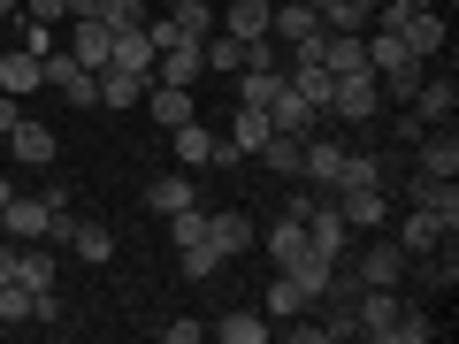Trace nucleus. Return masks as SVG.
<instances>
[{
    "mask_svg": "<svg viewBox=\"0 0 459 344\" xmlns=\"http://www.w3.org/2000/svg\"><path fill=\"white\" fill-rule=\"evenodd\" d=\"M207 245L222 253V261H246L253 245H261V237H253V222L238 207H222V214H207Z\"/></svg>",
    "mask_w": 459,
    "mask_h": 344,
    "instance_id": "nucleus-9",
    "label": "nucleus"
},
{
    "mask_svg": "<svg viewBox=\"0 0 459 344\" xmlns=\"http://www.w3.org/2000/svg\"><path fill=\"white\" fill-rule=\"evenodd\" d=\"M283 92V69H238V108H268Z\"/></svg>",
    "mask_w": 459,
    "mask_h": 344,
    "instance_id": "nucleus-33",
    "label": "nucleus"
},
{
    "mask_svg": "<svg viewBox=\"0 0 459 344\" xmlns=\"http://www.w3.org/2000/svg\"><path fill=\"white\" fill-rule=\"evenodd\" d=\"M23 16H39V23H69V0H23Z\"/></svg>",
    "mask_w": 459,
    "mask_h": 344,
    "instance_id": "nucleus-41",
    "label": "nucleus"
},
{
    "mask_svg": "<svg viewBox=\"0 0 459 344\" xmlns=\"http://www.w3.org/2000/svg\"><path fill=\"white\" fill-rule=\"evenodd\" d=\"M398 314H406V298H398V291L360 283V298H352V337H368V344H398Z\"/></svg>",
    "mask_w": 459,
    "mask_h": 344,
    "instance_id": "nucleus-1",
    "label": "nucleus"
},
{
    "mask_svg": "<svg viewBox=\"0 0 459 344\" xmlns=\"http://www.w3.org/2000/svg\"><path fill=\"white\" fill-rule=\"evenodd\" d=\"M214 337H222V344H268V314L261 306H238V314L214 322Z\"/></svg>",
    "mask_w": 459,
    "mask_h": 344,
    "instance_id": "nucleus-31",
    "label": "nucleus"
},
{
    "mask_svg": "<svg viewBox=\"0 0 459 344\" xmlns=\"http://www.w3.org/2000/svg\"><path fill=\"white\" fill-rule=\"evenodd\" d=\"M199 237H207V214H199V207H177V214H169V245H199Z\"/></svg>",
    "mask_w": 459,
    "mask_h": 344,
    "instance_id": "nucleus-37",
    "label": "nucleus"
},
{
    "mask_svg": "<svg viewBox=\"0 0 459 344\" xmlns=\"http://www.w3.org/2000/svg\"><path fill=\"white\" fill-rule=\"evenodd\" d=\"M452 229H444V214H429V207H406L398 214V245H406V261H421V253H437Z\"/></svg>",
    "mask_w": 459,
    "mask_h": 344,
    "instance_id": "nucleus-10",
    "label": "nucleus"
},
{
    "mask_svg": "<svg viewBox=\"0 0 459 344\" xmlns=\"http://www.w3.org/2000/svg\"><path fill=\"white\" fill-rule=\"evenodd\" d=\"M413 168H421V176H459V138H452V123H429V131L413 138Z\"/></svg>",
    "mask_w": 459,
    "mask_h": 344,
    "instance_id": "nucleus-8",
    "label": "nucleus"
},
{
    "mask_svg": "<svg viewBox=\"0 0 459 344\" xmlns=\"http://www.w3.org/2000/svg\"><path fill=\"white\" fill-rule=\"evenodd\" d=\"M108 47H115V31L100 16H69V54H77L84 69H108Z\"/></svg>",
    "mask_w": 459,
    "mask_h": 344,
    "instance_id": "nucleus-15",
    "label": "nucleus"
},
{
    "mask_svg": "<svg viewBox=\"0 0 459 344\" xmlns=\"http://www.w3.org/2000/svg\"><path fill=\"white\" fill-rule=\"evenodd\" d=\"M207 337V322H161V344H199Z\"/></svg>",
    "mask_w": 459,
    "mask_h": 344,
    "instance_id": "nucleus-40",
    "label": "nucleus"
},
{
    "mask_svg": "<svg viewBox=\"0 0 459 344\" xmlns=\"http://www.w3.org/2000/svg\"><path fill=\"white\" fill-rule=\"evenodd\" d=\"M268 123H276V131H283V138H314V131H322V115H314V108H307V99H299V92H291V84H283V92H276V99H268Z\"/></svg>",
    "mask_w": 459,
    "mask_h": 344,
    "instance_id": "nucleus-17",
    "label": "nucleus"
},
{
    "mask_svg": "<svg viewBox=\"0 0 459 344\" xmlns=\"http://www.w3.org/2000/svg\"><path fill=\"white\" fill-rule=\"evenodd\" d=\"M261 245H268V261H299V253H307V222H299V214H283V222L276 229H268V237H261Z\"/></svg>",
    "mask_w": 459,
    "mask_h": 344,
    "instance_id": "nucleus-32",
    "label": "nucleus"
},
{
    "mask_svg": "<svg viewBox=\"0 0 459 344\" xmlns=\"http://www.w3.org/2000/svg\"><path fill=\"white\" fill-rule=\"evenodd\" d=\"M283 276H291V283H299V291H307V298H322V291H329V276H337V261L307 245V253H299V261H283Z\"/></svg>",
    "mask_w": 459,
    "mask_h": 344,
    "instance_id": "nucleus-28",
    "label": "nucleus"
},
{
    "mask_svg": "<svg viewBox=\"0 0 459 344\" xmlns=\"http://www.w3.org/2000/svg\"><path fill=\"white\" fill-rule=\"evenodd\" d=\"M146 39H153V54H161V47H184L192 31H184V23H177V16L161 8V16H146Z\"/></svg>",
    "mask_w": 459,
    "mask_h": 344,
    "instance_id": "nucleus-38",
    "label": "nucleus"
},
{
    "mask_svg": "<svg viewBox=\"0 0 459 344\" xmlns=\"http://www.w3.org/2000/svg\"><path fill=\"white\" fill-rule=\"evenodd\" d=\"M199 54H207V69H222V77L246 69V39H230V31H207V39H199Z\"/></svg>",
    "mask_w": 459,
    "mask_h": 344,
    "instance_id": "nucleus-34",
    "label": "nucleus"
},
{
    "mask_svg": "<svg viewBox=\"0 0 459 344\" xmlns=\"http://www.w3.org/2000/svg\"><path fill=\"white\" fill-rule=\"evenodd\" d=\"M352 184H391V161L368 146H344V168H337V192H352Z\"/></svg>",
    "mask_w": 459,
    "mask_h": 344,
    "instance_id": "nucleus-27",
    "label": "nucleus"
},
{
    "mask_svg": "<svg viewBox=\"0 0 459 344\" xmlns=\"http://www.w3.org/2000/svg\"><path fill=\"white\" fill-rule=\"evenodd\" d=\"M108 69L153 77V39H146V23H138V31H115V47H108Z\"/></svg>",
    "mask_w": 459,
    "mask_h": 344,
    "instance_id": "nucleus-23",
    "label": "nucleus"
},
{
    "mask_svg": "<svg viewBox=\"0 0 459 344\" xmlns=\"http://www.w3.org/2000/svg\"><path fill=\"white\" fill-rule=\"evenodd\" d=\"M177 268H184L192 283H207V276H222V253H214L207 237H199V245H184V253H177Z\"/></svg>",
    "mask_w": 459,
    "mask_h": 344,
    "instance_id": "nucleus-36",
    "label": "nucleus"
},
{
    "mask_svg": "<svg viewBox=\"0 0 459 344\" xmlns=\"http://www.w3.org/2000/svg\"><path fill=\"white\" fill-rule=\"evenodd\" d=\"M352 276H360V283H376V291H398V283H406V245L376 229V245L360 253V268H352Z\"/></svg>",
    "mask_w": 459,
    "mask_h": 344,
    "instance_id": "nucleus-7",
    "label": "nucleus"
},
{
    "mask_svg": "<svg viewBox=\"0 0 459 344\" xmlns=\"http://www.w3.org/2000/svg\"><path fill=\"white\" fill-rule=\"evenodd\" d=\"M406 108L421 115V123H452V108H459V84H452V77H421Z\"/></svg>",
    "mask_w": 459,
    "mask_h": 344,
    "instance_id": "nucleus-20",
    "label": "nucleus"
},
{
    "mask_svg": "<svg viewBox=\"0 0 459 344\" xmlns=\"http://www.w3.org/2000/svg\"><path fill=\"white\" fill-rule=\"evenodd\" d=\"M146 207L161 214V222H169L177 207H199V184H192V168H177V176H153V184H146Z\"/></svg>",
    "mask_w": 459,
    "mask_h": 344,
    "instance_id": "nucleus-21",
    "label": "nucleus"
},
{
    "mask_svg": "<svg viewBox=\"0 0 459 344\" xmlns=\"http://www.w3.org/2000/svg\"><path fill=\"white\" fill-rule=\"evenodd\" d=\"M39 77H47L54 92L69 99V108H100V69H84L77 54H69V47H54L47 62H39Z\"/></svg>",
    "mask_w": 459,
    "mask_h": 344,
    "instance_id": "nucleus-2",
    "label": "nucleus"
},
{
    "mask_svg": "<svg viewBox=\"0 0 459 344\" xmlns=\"http://www.w3.org/2000/svg\"><path fill=\"white\" fill-rule=\"evenodd\" d=\"M0 168H8V138H0Z\"/></svg>",
    "mask_w": 459,
    "mask_h": 344,
    "instance_id": "nucleus-46",
    "label": "nucleus"
},
{
    "mask_svg": "<svg viewBox=\"0 0 459 344\" xmlns=\"http://www.w3.org/2000/svg\"><path fill=\"white\" fill-rule=\"evenodd\" d=\"M398 39L413 47V62H437V54L452 47V31H444V16H437V8H421V16H406V23H398Z\"/></svg>",
    "mask_w": 459,
    "mask_h": 344,
    "instance_id": "nucleus-14",
    "label": "nucleus"
},
{
    "mask_svg": "<svg viewBox=\"0 0 459 344\" xmlns=\"http://www.w3.org/2000/svg\"><path fill=\"white\" fill-rule=\"evenodd\" d=\"M153 8H177V0H153Z\"/></svg>",
    "mask_w": 459,
    "mask_h": 344,
    "instance_id": "nucleus-47",
    "label": "nucleus"
},
{
    "mask_svg": "<svg viewBox=\"0 0 459 344\" xmlns=\"http://www.w3.org/2000/svg\"><path fill=\"white\" fill-rule=\"evenodd\" d=\"M39 54H23V47H0V92L8 99H23V92H39Z\"/></svg>",
    "mask_w": 459,
    "mask_h": 344,
    "instance_id": "nucleus-22",
    "label": "nucleus"
},
{
    "mask_svg": "<svg viewBox=\"0 0 459 344\" xmlns=\"http://www.w3.org/2000/svg\"><path fill=\"white\" fill-rule=\"evenodd\" d=\"M344 207V222H352V237H376L383 222H391V184H352V192H329Z\"/></svg>",
    "mask_w": 459,
    "mask_h": 344,
    "instance_id": "nucleus-5",
    "label": "nucleus"
},
{
    "mask_svg": "<svg viewBox=\"0 0 459 344\" xmlns=\"http://www.w3.org/2000/svg\"><path fill=\"white\" fill-rule=\"evenodd\" d=\"M222 31L246 39V47H253V39H268V0H230V8H222Z\"/></svg>",
    "mask_w": 459,
    "mask_h": 344,
    "instance_id": "nucleus-29",
    "label": "nucleus"
},
{
    "mask_svg": "<svg viewBox=\"0 0 459 344\" xmlns=\"http://www.w3.org/2000/svg\"><path fill=\"white\" fill-rule=\"evenodd\" d=\"M0 16H23V0H0Z\"/></svg>",
    "mask_w": 459,
    "mask_h": 344,
    "instance_id": "nucleus-44",
    "label": "nucleus"
},
{
    "mask_svg": "<svg viewBox=\"0 0 459 344\" xmlns=\"http://www.w3.org/2000/svg\"><path fill=\"white\" fill-rule=\"evenodd\" d=\"M23 54H39V62H47L54 54V23H39V16H23V39H16Z\"/></svg>",
    "mask_w": 459,
    "mask_h": 344,
    "instance_id": "nucleus-39",
    "label": "nucleus"
},
{
    "mask_svg": "<svg viewBox=\"0 0 459 344\" xmlns=\"http://www.w3.org/2000/svg\"><path fill=\"white\" fill-rule=\"evenodd\" d=\"M307 245L314 253H329V261H344V245H352V222H344V207L337 199H314V214H307Z\"/></svg>",
    "mask_w": 459,
    "mask_h": 344,
    "instance_id": "nucleus-6",
    "label": "nucleus"
},
{
    "mask_svg": "<svg viewBox=\"0 0 459 344\" xmlns=\"http://www.w3.org/2000/svg\"><path fill=\"white\" fill-rule=\"evenodd\" d=\"M47 222H54V199L39 192V199H8V237H16V245H31V237H47Z\"/></svg>",
    "mask_w": 459,
    "mask_h": 344,
    "instance_id": "nucleus-18",
    "label": "nucleus"
},
{
    "mask_svg": "<svg viewBox=\"0 0 459 344\" xmlns=\"http://www.w3.org/2000/svg\"><path fill=\"white\" fill-rule=\"evenodd\" d=\"M8 161L47 168L54 161V131H47V123H31V115H16V131H8Z\"/></svg>",
    "mask_w": 459,
    "mask_h": 344,
    "instance_id": "nucleus-13",
    "label": "nucleus"
},
{
    "mask_svg": "<svg viewBox=\"0 0 459 344\" xmlns=\"http://www.w3.org/2000/svg\"><path fill=\"white\" fill-rule=\"evenodd\" d=\"M329 115H337V123H376V115H383V84H376V69H352V77H337Z\"/></svg>",
    "mask_w": 459,
    "mask_h": 344,
    "instance_id": "nucleus-3",
    "label": "nucleus"
},
{
    "mask_svg": "<svg viewBox=\"0 0 459 344\" xmlns=\"http://www.w3.org/2000/svg\"><path fill=\"white\" fill-rule=\"evenodd\" d=\"M314 31H322V8H307V0H283V8H268V39H276V47L314 39Z\"/></svg>",
    "mask_w": 459,
    "mask_h": 344,
    "instance_id": "nucleus-16",
    "label": "nucleus"
},
{
    "mask_svg": "<svg viewBox=\"0 0 459 344\" xmlns=\"http://www.w3.org/2000/svg\"><path fill=\"white\" fill-rule=\"evenodd\" d=\"M199 69H207L199 39H184V47H161V54H153V84H192V92H199Z\"/></svg>",
    "mask_w": 459,
    "mask_h": 344,
    "instance_id": "nucleus-11",
    "label": "nucleus"
},
{
    "mask_svg": "<svg viewBox=\"0 0 459 344\" xmlns=\"http://www.w3.org/2000/svg\"><path fill=\"white\" fill-rule=\"evenodd\" d=\"M16 276V237H0V283Z\"/></svg>",
    "mask_w": 459,
    "mask_h": 344,
    "instance_id": "nucleus-43",
    "label": "nucleus"
},
{
    "mask_svg": "<svg viewBox=\"0 0 459 344\" xmlns=\"http://www.w3.org/2000/svg\"><path fill=\"white\" fill-rule=\"evenodd\" d=\"M337 168H344V146H337V138H307V153H299V176H307L314 192H337Z\"/></svg>",
    "mask_w": 459,
    "mask_h": 344,
    "instance_id": "nucleus-12",
    "label": "nucleus"
},
{
    "mask_svg": "<svg viewBox=\"0 0 459 344\" xmlns=\"http://www.w3.org/2000/svg\"><path fill=\"white\" fill-rule=\"evenodd\" d=\"M421 131H429V123H421V115H413V108H406V115H391V138H398V146H413V138H421Z\"/></svg>",
    "mask_w": 459,
    "mask_h": 344,
    "instance_id": "nucleus-42",
    "label": "nucleus"
},
{
    "mask_svg": "<svg viewBox=\"0 0 459 344\" xmlns=\"http://www.w3.org/2000/svg\"><path fill=\"white\" fill-rule=\"evenodd\" d=\"M0 47H8V39H0Z\"/></svg>",
    "mask_w": 459,
    "mask_h": 344,
    "instance_id": "nucleus-48",
    "label": "nucleus"
},
{
    "mask_svg": "<svg viewBox=\"0 0 459 344\" xmlns=\"http://www.w3.org/2000/svg\"><path fill=\"white\" fill-rule=\"evenodd\" d=\"M299 153H307V138H283V131H268V146L253 153L261 168H276V176H299Z\"/></svg>",
    "mask_w": 459,
    "mask_h": 344,
    "instance_id": "nucleus-35",
    "label": "nucleus"
},
{
    "mask_svg": "<svg viewBox=\"0 0 459 344\" xmlns=\"http://www.w3.org/2000/svg\"><path fill=\"white\" fill-rule=\"evenodd\" d=\"M69 261H84V268L115 261V229L108 222H77V229H69Z\"/></svg>",
    "mask_w": 459,
    "mask_h": 344,
    "instance_id": "nucleus-26",
    "label": "nucleus"
},
{
    "mask_svg": "<svg viewBox=\"0 0 459 344\" xmlns=\"http://www.w3.org/2000/svg\"><path fill=\"white\" fill-rule=\"evenodd\" d=\"M307 8H337V0H307Z\"/></svg>",
    "mask_w": 459,
    "mask_h": 344,
    "instance_id": "nucleus-45",
    "label": "nucleus"
},
{
    "mask_svg": "<svg viewBox=\"0 0 459 344\" xmlns=\"http://www.w3.org/2000/svg\"><path fill=\"white\" fill-rule=\"evenodd\" d=\"M268 131H276V123H268V108H238V123H230V153H238V161H253V153L268 146Z\"/></svg>",
    "mask_w": 459,
    "mask_h": 344,
    "instance_id": "nucleus-25",
    "label": "nucleus"
},
{
    "mask_svg": "<svg viewBox=\"0 0 459 344\" xmlns=\"http://www.w3.org/2000/svg\"><path fill=\"white\" fill-rule=\"evenodd\" d=\"M146 84H153V77H131V69H100V108L131 115L138 99H146Z\"/></svg>",
    "mask_w": 459,
    "mask_h": 344,
    "instance_id": "nucleus-24",
    "label": "nucleus"
},
{
    "mask_svg": "<svg viewBox=\"0 0 459 344\" xmlns=\"http://www.w3.org/2000/svg\"><path fill=\"white\" fill-rule=\"evenodd\" d=\"M146 115L161 123V131H177V123H192V84H146Z\"/></svg>",
    "mask_w": 459,
    "mask_h": 344,
    "instance_id": "nucleus-19",
    "label": "nucleus"
},
{
    "mask_svg": "<svg viewBox=\"0 0 459 344\" xmlns=\"http://www.w3.org/2000/svg\"><path fill=\"white\" fill-rule=\"evenodd\" d=\"M169 146H177V161H184V168H230V161H238V153H230V138H214L199 115L169 131Z\"/></svg>",
    "mask_w": 459,
    "mask_h": 344,
    "instance_id": "nucleus-4",
    "label": "nucleus"
},
{
    "mask_svg": "<svg viewBox=\"0 0 459 344\" xmlns=\"http://www.w3.org/2000/svg\"><path fill=\"white\" fill-rule=\"evenodd\" d=\"M307 306H314V298H307V291H299V283H291V276H283V268H276V283H268L261 314H268V322H299V314H307Z\"/></svg>",
    "mask_w": 459,
    "mask_h": 344,
    "instance_id": "nucleus-30",
    "label": "nucleus"
}]
</instances>
